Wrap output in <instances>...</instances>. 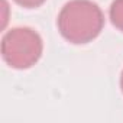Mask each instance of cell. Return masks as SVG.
<instances>
[{"mask_svg":"<svg viewBox=\"0 0 123 123\" xmlns=\"http://www.w3.org/2000/svg\"><path fill=\"white\" fill-rule=\"evenodd\" d=\"M41 35L31 28H13L2 41V55L6 64L16 70L33 67L42 56Z\"/></svg>","mask_w":123,"mask_h":123,"instance_id":"7a4b0ae2","label":"cell"},{"mask_svg":"<svg viewBox=\"0 0 123 123\" xmlns=\"http://www.w3.org/2000/svg\"><path fill=\"white\" fill-rule=\"evenodd\" d=\"M56 25L59 33L68 42L84 45L100 35L104 15L91 0H71L61 9Z\"/></svg>","mask_w":123,"mask_h":123,"instance_id":"6da1fadb","label":"cell"},{"mask_svg":"<svg viewBox=\"0 0 123 123\" xmlns=\"http://www.w3.org/2000/svg\"><path fill=\"white\" fill-rule=\"evenodd\" d=\"M120 88H122V93H123V71H122V75H120Z\"/></svg>","mask_w":123,"mask_h":123,"instance_id":"5b68a950","label":"cell"},{"mask_svg":"<svg viewBox=\"0 0 123 123\" xmlns=\"http://www.w3.org/2000/svg\"><path fill=\"white\" fill-rule=\"evenodd\" d=\"M15 2L22 6V7H26V9H35V7H39L41 5H43L46 0H15Z\"/></svg>","mask_w":123,"mask_h":123,"instance_id":"277c9868","label":"cell"},{"mask_svg":"<svg viewBox=\"0 0 123 123\" xmlns=\"http://www.w3.org/2000/svg\"><path fill=\"white\" fill-rule=\"evenodd\" d=\"M110 20L116 29L123 32V0H114L110 6Z\"/></svg>","mask_w":123,"mask_h":123,"instance_id":"3957f363","label":"cell"}]
</instances>
